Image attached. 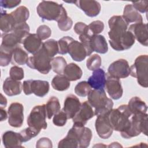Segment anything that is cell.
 <instances>
[{
  "label": "cell",
  "instance_id": "6da1fadb",
  "mask_svg": "<svg viewBox=\"0 0 148 148\" xmlns=\"http://www.w3.org/2000/svg\"><path fill=\"white\" fill-rule=\"evenodd\" d=\"M110 31L108 32L109 43L116 51H123L130 49L135 43V38L129 31H127L128 24L122 16H113L108 21Z\"/></svg>",
  "mask_w": 148,
  "mask_h": 148
},
{
  "label": "cell",
  "instance_id": "7a4b0ae2",
  "mask_svg": "<svg viewBox=\"0 0 148 148\" xmlns=\"http://www.w3.org/2000/svg\"><path fill=\"white\" fill-rule=\"evenodd\" d=\"M87 96L88 102L95 109L94 115L105 114L112 109L113 102L107 97L104 89L91 90Z\"/></svg>",
  "mask_w": 148,
  "mask_h": 148
},
{
  "label": "cell",
  "instance_id": "3957f363",
  "mask_svg": "<svg viewBox=\"0 0 148 148\" xmlns=\"http://www.w3.org/2000/svg\"><path fill=\"white\" fill-rule=\"evenodd\" d=\"M131 116L132 113L128 105H121L117 109H112L108 117L113 130L122 132L129 127Z\"/></svg>",
  "mask_w": 148,
  "mask_h": 148
},
{
  "label": "cell",
  "instance_id": "277c9868",
  "mask_svg": "<svg viewBox=\"0 0 148 148\" xmlns=\"http://www.w3.org/2000/svg\"><path fill=\"white\" fill-rule=\"evenodd\" d=\"M36 12L43 20H54L57 22L62 14L66 12L62 4L46 1H42L39 3L36 8Z\"/></svg>",
  "mask_w": 148,
  "mask_h": 148
},
{
  "label": "cell",
  "instance_id": "5b68a950",
  "mask_svg": "<svg viewBox=\"0 0 148 148\" xmlns=\"http://www.w3.org/2000/svg\"><path fill=\"white\" fill-rule=\"evenodd\" d=\"M130 125L124 131L120 132L121 136L125 139L139 135L141 132L147 135V114H132L130 118Z\"/></svg>",
  "mask_w": 148,
  "mask_h": 148
},
{
  "label": "cell",
  "instance_id": "8992f818",
  "mask_svg": "<svg viewBox=\"0 0 148 148\" xmlns=\"http://www.w3.org/2000/svg\"><path fill=\"white\" fill-rule=\"evenodd\" d=\"M51 58L43 47L32 56L29 57L27 65L31 69L46 75L51 69Z\"/></svg>",
  "mask_w": 148,
  "mask_h": 148
},
{
  "label": "cell",
  "instance_id": "52a82bcc",
  "mask_svg": "<svg viewBox=\"0 0 148 148\" xmlns=\"http://www.w3.org/2000/svg\"><path fill=\"white\" fill-rule=\"evenodd\" d=\"M147 66V55H140L135 59L134 64L130 67V75L136 78L138 84L145 88L148 86Z\"/></svg>",
  "mask_w": 148,
  "mask_h": 148
},
{
  "label": "cell",
  "instance_id": "ba28073f",
  "mask_svg": "<svg viewBox=\"0 0 148 148\" xmlns=\"http://www.w3.org/2000/svg\"><path fill=\"white\" fill-rule=\"evenodd\" d=\"M46 117L45 105H37L31 111L27 118V123L28 127L40 132L42 129L45 130L47 128Z\"/></svg>",
  "mask_w": 148,
  "mask_h": 148
},
{
  "label": "cell",
  "instance_id": "9c48e42d",
  "mask_svg": "<svg viewBox=\"0 0 148 148\" xmlns=\"http://www.w3.org/2000/svg\"><path fill=\"white\" fill-rule=\"evenodd\" d=\"M49 83L46 80H28L24 81L23 89L25 95L34 94L39 97H45L49 92Z\"/></svg>",
  "mask_w": 148,
  "mask_h": 148
},
{
  "label": "cell",
  "instance_id": "30bf717a",
  "mask_svg": "<svg viewBox=\"0 0 148 148\" xmlns=\"http://www.w3.org/2000/svg\"><path fill=\"white\" fill-rule=\"evenodd\" d=\"M8 123L13 127L19 128L24 121V107L18 102H13L8 108Z\"/></svg>",
  "mask_w": 148,
  "mask_h": 148
},
{
  "label": "cell",
  "instance_id": "8fae6325",
  "mask_svg": "<svg viewBox=\"0 0 148 148\" xmlns=\"http://www.w3.org/2000/svg\"><path fill=\"white\" fill-rule=\"evenodd\" d=\"M130 67L125 59H119L113 62L108 69V76L117 79L125 78L130 75Z\"/></svg>",
  "mask_w": 148,
  "mask_h": 148
},
{
  "label": "cell",
  "instance_id": "7c38bea8",
  "mask_svg": "<svg viewBox=\"0 0 148 148\" xmlns=\"http://www.w3.org/2000/svg\"><path fill=\"white\" fill-rule=\"evenodd\" d=\"M97 116L95 123L96 131L102 139H108L113 133V129L109 120V113Z\"/></svg>",
  "mask_w": 148,
  "mask_h": 148
},
{
  "label": "cell",
  "instance_id": "4fadbf2b",
  "mask_svg": "<svg viewBox=\"0 0 148 148\" xmlns=\"http://www.w3.org/2000/svg\"><path fill=\"white\" fill-rule=\"evenodd\" d=\"M94 116V112L87 101L81 103L80 108L72 119L73 124L84 126L87 121Z\"/></svg>",
  "mask_w": 148,
  "mask_h": 148
},
{
  "label": "cell",
  "instance_id": "5bb4252c",
  "mask_svg": "<svg viewBox=\"0 0 148 148\" xmlns=\"http://www.w3.org/2000/svg\"><path fill=\"white\" fill-rule=\"evenodd\" d=\"M24 39L14 32L2 35V43L0 50L12 53L13 50L23 43Z\"/></svg>",
  "mask_w": 148,
  "mask_h": 148
},
{
  "label": "cell",
  "instance_id": "9a60e30c",
  "mask_svg": "<svg viewBox=\"0 0 148 148\" xmlns=\"http://www.w3.org/2000/svg\"><path fill=\"white\" fill-rule=\"evenodd\" d=\"M128 31L133 34L135 39L141 45L147 46L148 31L147 24L143 23V22L134 23L130 25L128 28Z\"/></svg>",
  "mask_w": 148,
  "mask_h": 148
},
{
  "label": "cell",
  "instance_id": "2e32d148",
  "mask_svg": "<svg viewBox=\"0 0 148 148\" xmlns=\"http://www.w3.org/2000/svg\"><path fill=\"white\" fill-rule=\"evenodd\" d=\"M73 3L89 17H95L100 13L101 5L97 1L79 0Z\"/></svg>",
  "mask_w": 148,
  "mask_h": 148
},
{
  "label": "cell",
  "instance_id": "e0dca14e",
  "mask_svg": "<svg viewBox=\"0 0 148 148\" xmlns=\"http://www.w3.org/2000/svg\"><path fill=\"white\" fill-rule=\"evenodd\" d=\"M105 87L111 98L117 100L122 97L123 90L119 79L108 76Z\"/></svg>",
  "mask_w": 148,
  "mask_h": 148
},
{
  "label": "cell",
  "instance_id": "ac0fdd59",
  "mask_svg": "<svg viewBox=\"0 0 148 148\" xmlns=\"http://www.w3.org/2000/svg\"><path fill=\"white\" fill-rule=\"evenodd\" d=\"M80 106L81 103L79 98L71 94L66 97L62 110L66 114L68 119H73L79 112Z\"/></svg>",
  "mask_w": 148,
  "mask_h": 148
},
{
  "label": "cell",
  "instance_id": "d6986e66",
  "mask_svg": "<svg viewBox=\"0 0 148 148\" xmlns=\"http://www.w3.org/2000/svg\"><path fill=\"white\" fill-rule=\"evenodd\" d=\"M75 132L79 141V147L86 148L90 145L92 138L91 130L84 126L73 124L72 127Z\"/></svg>",
  "mask_w": 148,
  "mask_h": 148
},
{
  "label": "cell",
  "instance_id": "ffe728a7",
  "mask_svg": "<svg viewBox=\"0 0 148 148\" xmlns=\"http://www.w3.org/2000/svg\"><path fill=\"white\" fill-rule=\"evenodd\" d=\"M68 53L73 60L77 62L82 61L87 56V52L83 44L74 39L69 45Z\"/></svg>",
  "mask_w": 148,
  "mask_h": 148
},
{
  "label": "cell",
  "instance_id": "44dd1931",
  "mask_svg": "<svg viewBox=\"0 0 148 148\" xmlns=\"http://www.w3.org/2000/svg\"><path fill=\"white\" fill-rule=\"evenodd\" d=\"M2 140L4 146L6 148L23 147L21 145L23 141L20 132L17 133L12 131H8L3 134Z\"/></svg>",
  "mask_w": 148,
  "mask_h": 148
},
{
  "label": "cell",
  "instance_id": "7402d4cb",
  "mask_svg": "<svg viewBox=\"0 0 148 148\" xmlns=\"http://www.w3.org/2000/svg\"><path fill=\"white\" fill-rule=\"evenodd\" d=\"M106 73L103 69L98 68L92 72L91 76L88 79V83L95 90L104 89L106 83Z\"/></svg>",
  "mask_w": 148,
  "mask_h": 148
},
{
  "label": "cell",
  "instance_id": "603a6c76",
  "mask_svg": "<svg viewBox=\"0 0 148 148\" xmlns=\"http://www.w3.org/2000/svg\"><path fill=\"white\" fill-rule=\"evenodd\" d=\"M23 44L28 53L34 54L41 49L43 43L36 34H29L24 39Z\"/></svg>",
  "mask_w": 148,
  "mask_h": 148
},
{
  "label": "cell",
  "instance_id": "cb8c5ba5",
  "mask_svg": "<svg viewBox=\"0 0 148 148\" xmlns=\"http://www.w3.org/2000/svg\"><path fill=\"white\" fill-rule=\"evenodd\" d=\"M23 85L21 82L13 80L10 77H7L3 84V91L9 97L20 94Z\"/></svg>",
  "mask_w": 148,
  "mask_h": 148
},
{
  "label": "cell",
  "instance_id": "d4e9b609",
  "mask_svg": "<svg viewBox=\"0 0 148 148\" xmlns=\"http://www.w3.org/2000/svg\"><path fill=\"white\" fill-rule=\"evenodd\" d=\"M90 45L93 51L100 54H105L108 50V46L105 37L101 35H92L91 38Z\"/></svg>",
  "mask_w": 148,
  "mask_h": 148
},
{
  "label": "cell",
  "instance_id": "484cf974",
  "mask_svg": "<svg viewBox=\"0 0 148 148\" xmlns=\"http://www.w3.org/2000/svg\"><path fill=\"white\" fill-rule=\"evenodd\" d=\"M127 105L132 114L147 113V107L146 103L138 97L131 98Z\"/></svg>",
  "mask_w": 148,
  "mask_h": 148
},
{
  "label": "cell",
  "instance_id": "4316f807",
  "mask_svg": "<svg viewBox=\"0 0 148 148\" xmlns=\"http://www.w3.org/2000/svg\"><path fill=\"white\" fill-rule=\"evenodd\" d=\"M122 16L128 24L131 23H142L143 21L142 16L135 9L132 4H128L124 7L123 15Z\"/></svg>",
  "mask_w": 148,
  "mask_h": 148
},
{
  "label": "cell",
  "instance_id": "83f0119b",
  "mask_svg": "<svg viewBox=\"0 0 148 148\" xmlns=\"http://www.w3.org/2000/svg\"><path fill=\"white\" fill-rule=\"evenodd\" d=\"M15 26V21L10 13H7L2 10L0 18V29L2 32L4 34L9 33L13 30Z\"/></svg>",
  "mask_w": 148,
  "mask_h": 148
},
{
  "label": "cell",
  "instance_id": "f1b7e54d",
  "mask_svg": "<svg viewBox=\"0 0 148 148\" xmlns=\"http://www.w3.org/2000/svg\"><path fill=\"white\" fill-rule=\"evenodd\" d=\"M82 74L83 72L80 66L72 62L66 65L63 72V75L69 81H76L80 79Z\"/></svg>",
  "mask_w": 148,
  "mask_h": 148
},
{
  "label": "cell",
  "instance_id": "f546056e",
  "mask_svg": "<svg viewBox=\"0 0 148 148\" xmlns=\"http://www.w3.org/2000/svg\"><path fill=\"white\" fill-rule=\"evenodd\" d=\"M79 147V142L76 133L71 128L68 132L67 135L58 142V147Z\"/></svg>",
  "mask_w": 148,
  "mask_h": 148
},
{
  "label": "cell",
  "instance_id": "4dcf8cb0",
  "mask_svg": "<svg viewBox=\"0 0 148 148\" xmlns=\"http://www.w3.org/2000/svg\"><path fill=\"white\" fill-rule=\"evenodd\" d=\"M10 14L13 17L16 25H17L26 23L29 16V12L27 8L24 6H21L11 12Z\"/></svg>",
  "mask_w": 148,
  "mask_h": 148
},
{
  "label": "cell",
  "instance_id": "1f68e13d",
  "mask_svg": "<svg viewBox=\"0 0 148 148\" xmlns=\"http://www.w3.org/2000/svg\"><path fill=\"white\" fill-rule=\"evenodd\" d=\"M47 117L49 119L60 111L61 106L58 99L56 97H51L47 101L45 105Z\"/></svg>",
  "mask_w": 148,
  "mask_h": 148
},
{
  "label": "cell",
  "instance_id": "d6a6232c",
  "mask_svg": "<svg viewBox=\"0 0 148 148\" xmlns=\"http://www.w3.org/2000/svg\"><path fill=\"white\" fill-rule=\"evenodd\" d=\"M51 86L54 90L63 91L69 88L70 81L64 75H57L53 77L51 81Z\"/></svg>",
  "mask_w": 148,
  "mask_h": 148
},
{
  "label": "cell",
  "instance_id": "836d02e7",
  "mask_svg": "<svg viewBox=\"0 0 148 148\" xmlns=\"http://www.w3.org/2000/svg\"><path fill=\"white\" fill-rule=\"evenodd\" d=\"M28 55L20 46L15 48L12 51V60L14 64L18 65L27 64L28 60Z\"/></svg>",
  "mask_w": 148,
  "mask_h": 148
},
{
  "label": "cell",
  "instance_id": "e575fe53",
  "mask_svg": "<svg viewBox=\"0 0 148 148\" xmlns=\"http://www.w3.org/2000/svg\"><path fill=\"white\" fill-rule=\"evenodd\" d=\"M51 69L54 72L58 75H63V72L65 66H66V61L65 58L61 56L56 57L51 60Z\"/></svg>",
  "mask_w": 148,
  "mask_h": 148
},
{
  "label": "cell",
  "instance_id": "d590c367",
  "mask_svg": "<svg viewBox=\"0 0 148 148\" xmlns=\"http://www.w3.org/2000/svg\"><path fill=\"white\" fill-rule=\"evenodd\" d=\"M42 47L47 53L51 58H53L57 53H58V42L53 39H51L45 42Z\"/></svg>",
  "mask_w": 148,
  "mask_h": 148
},
{
  "label": "cell",
  "instance_id": "8d00e7d4",
  "mask_svg": "<svg viewBox=\"0 0 148 148\" xmlns=\"http://www.w3.org/2000/svg\"><path fill=\"white\" fill-rule=\"evenodd\" d=\"M58 28L62 31H69L73 25V21L72 19L68 16L67 13L65 12L57 21Z\"/></svg>",
  "mask_w": 148,
  "mask_h": 148
},
{
  "label": "cell",
  "instance_id": "74e56055",
  "mask_svg": "<svg viewBox=\"0 0 148 148\" xmlns=\"http://www.w3.org/2000/svg\"><path fill=\"white\" fill-rule=\"evenodd\" d=\"M91 90V87L87 82L82 81L78 83L75 87V92L80 97L87 96Z\"/></svg>",
  "mask_w": 148,
  "mask_h": 148
},
{
  "label": "cell",
  "instance_id": "f35d334b",
  "mask_svg": "<svg viewBox=\"0 0 148 148\" xmlns=\"http://www.w3.org/2000/svg\"><path fill=\"white\" fill-rule=\"evenodd\" d=\"M101 65V58L97 54H92L89 57L86 61V66L90 71H95L99 68Z\"/></svg>",
  "mask_w": 148,
  "mask_h": 148
},
{
  "label": "cell",
  "instance_id": "ab89813d",
  "mask_svg": "<svg viewBox=\"0 0 148 148\" xmlns=\"http://www.w3.org/2000/svg\"><path fill=\"white\" fill-rule=\"evenodd\" d=\"M73 40L71 36H64L58 41V53L60 54H66L68 53V49L69 43Z\"/></svg>",
  "mask_w": 148,
  "mask_h": 148
},
{
  "label": "cell",
  "instance_id": "60d3db41",
  "mask_svg": "<svg viewBox=\"0 0 148 148\" xmlns=\"http://www.w3.org/2000/svg\"><path fill=\"white\" fill-rule=\"evenodd\" d=\"M88 31L91 35H98L102 32L104 29V24L100 20L91 22L88 25Z\"/></svg>",
  "mask_w": 148,
  "mask_h": 148
},
{
  "label": "cell",
  "instance_id": "b9f144b4",
  "mask_svg": "<svg viewBox=\"0 0 148 148\" xmlns=\"http://www.w3.org/2000/svg\"><path fill=\"white\" fill-rule=\"evenodd\" d=\"M40 132L28 127L20 131V134L22 137L23 142L29 141L31 138L37 136Z\"/></svg>",
  "mask_w": 148,
  "mask_h": 148
},
{
  "label": "cell",
  "instance_id": "7bdbcfd3",
  "mask_svg": "<svg viewBox=\"0 0 148 148\" xmlns=\"http://www.w3.org/2000/svg\"><path fill=\"white\" fill-rule=\"evenodd\" d=\"M9 75L11 79L17 81L22 80L24 77L23 69L18 66H12L10 69Z\"/></svg>",
  "mask_w": 148,
  "mask_h": 148
},
{
  "label": "cell",
  "instance_id": "ee69618b",
  "mask_svg": "<svg viewBox=\"0 0 148 148\" xmlns=\"http://www.w3.org/2000/svg\"><path fill=\"white\" fill-rule=\"evenodd\" d=\"M36 35L42 40L49 38L51 35V30L46 25H41L36 29Z\"/></svg>",
  "mask_w": 148,
  "mask_h": 148
},
{
  "label": "cell",
  "instance_id": "f6af8a7d",
  "mask_svg": "<svg viewBox=\"0 0 148 148\" xmlns=\"http://www.w3.org/2000/svg\"><path fill=\"white\" fill-rule=\"evenodd\" d=\"M67 119L68 117L66 114L63 110H62L54 115L53 123L56 126L62 127L66 124Z\"/></svg>",
  "mask_w": 148,
  "mask_h": 148
},
{
  "label": "cell",
  "instance_id": "bcb514c9",
  "mask_svg": "<svg viewBox=\"0 0 148 148\" xmlns=\"http://www.w3.org/2000/svg\"><path fill=\"white\" fill-rule=\"evenodd\" d=\"M12 60V53L0 50V65L8 66Z\"/></svg>",
  "mask_w": 148,
  "mask_h": 148
},
{
  "label": "cell",
  "instance_id": "7dc6e473",
  "mask_svg": "<svg viewBox=\"0 0 148 148\" xmlns=\"http://www.w3.org/2000/svg\"><path fill=\"white\" fill-rule=\"evenodd\" d=\"M147 1H139L132 2V5L138 12L143 13L147 12Z\"/></svg>",
  "mask_w": 148,
  "mask_h": 148
},
{
  "label": "cell",
  "instance_id": "c3c4849f",
  "mask_svg": "<svg viewBox=\"0 0 148 148\" xmlns=\"http://www.w3.org/2000/svg\"><path fill=\"white\" fill-rule=\"evenodd\" d=\"M73 29L75 32L79 35L89 33L88 25L82 22H77V23H76Z\"/></svg>",
  "mask_w": 148,
  "mask_h": 148
},
{
  "label": "cell",
  "instance_id": "681fc988",
  "mask_svg": "<svg viewBox=\"0 0 148 148\" xmlns=\"http://www.w3.org/2000/svg\"><path fill=\"white\" fill-rule=\"evenodd\" d=\"M21 3V1L17 0H1L0 1L1 6L5 9H12Z\"/></svg>",
  "mask_w": 148,
  "mask_h": 148
},
{
  "label": "cell",
  "instance_id": "f907efd6",
  "mask_svg": "<svg viewBox=\"0 0 148 148\" xmlns=\"http://www.w3.org/2000/svg\"><path fill=\"white\" fill-rule=\"evenodd\" d=\"M36 147L38 148H41V147L51 148L53 147L52 142L48 138H46V137L41 138L36 142Z\"/></svg>",
  "mask_w": 148,
  "mask_h": 148
},
{
  "label": "cell",
  "instance_id": "816d5d0a",
  "mask_svg": "<svg viewBox=\"0 0 148 148\" xmlns=\"http://www.w3.org/2000/svg\"><path fill=\"white\" fill-rule=\"evenodd\" d=\"M1 101L0 102L1 108H5L7 105V99L2 94H1V101Z\"/></svg>",
  "mask_w": 148,
  "mask_h": 148
},
{
  "label": "cell",
  "instance_id": "f5cc1de1",
  "mask_svg": "<svg viewBox=\"0 0 148 148\" xmlns=\"http://www.w3.org/2000/svg\"><path fill=\"white\" fill-rule=\"evenodd\" d=\"M0 113H1V121H4L8 117V114L5 110L3 109V108L0 109Z\"/></svg>",
  "mask_w": 148,
  "mask_h": 148
}]
</instances>
